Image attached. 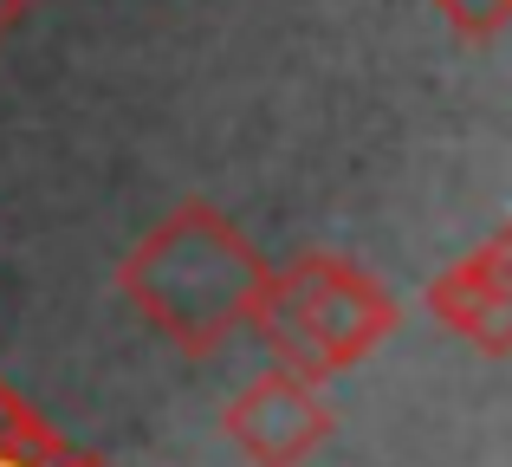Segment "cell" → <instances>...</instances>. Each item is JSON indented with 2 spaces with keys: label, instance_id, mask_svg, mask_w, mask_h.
Segmentation results:
<instances>
[{
  "label": "cell",
  "instance_id": "obj_2",
  "mask_svg": "<svg viewBox=\"0 0 512 467\" xmlns=\"http://www.w3.org/2000/svg\"><path fill=\"white\" fill-rule=\"evenodd\" d=\"M247 325L273 344L286 370L318 383L350 370L357 357H370L396 331V299L363 266L331 260V253H305L292 266H266Z\"/></svg>",
  "mask_w": 512,
  "mask_h": 467
},
{
  "label": "cell",
  "instance_id": "obj_4",
  "mask_svg": "<svg viewBox=\"0 0 512 467\" xmlns=\"http://www.w3.org/2000/svg\"><path fill=\"white\" fill-rule=\"evenodd\" d=\"M428 312L467 338L480 357L512 351V234H487L467 260H454L448 273L428 286Z\"/></svg>",
  "mask_w": 512,
  "mask_h": 467
},
{
  "label": "cell",
  "instance_id": "obj_1",
  "mask_svg": "<svg viewBox=\"0 0 512 467\" xmlns=\"http://www.w3.org/2000/svg\"><path fill=\"white\" fill-rule=\"evenodd\" d=\"M266 260L214 208H175L124 260V292L143 318L188 357H208L240 331L260 299Z\"/></svg>",
  "mask_w": 512,
  "mask_h": 467
},
{
  "label": "cell",
  "instance_id": "obj_3",
  "mask_svg": "<svg viewBox=\"0 0 512 467\" xmlns=\"http://www.w3.org/2000/svg\"><path fill=\"white\" fill-rule=\"evenodd\" d=\"M227 435L253 467H305L331 435V403L318 396L312 377L299 370H266L227 403Z\"/></svg>",
  "mask_w": 512,
  "mask_h": 467
},
{
  "label": "cell",
  "instance_id": "obj_5",
  "mask_svg": "<svg viewBox=\"0 0 512 467\" xmlns=\"http://www.w3.org/2000/svg\"><path fill=\"white\" fill-rule=\"evenodd\" d=\"M435 13L448 20L454 39H474V46H487V39L506 33L512 20V0H435Z\"/></svg>",
  "mask_w": 512,
  "mask_h": 467
},
{
  "label": "cell",
  "instance_id": "obj_6",
  "mask_svg": "<svg viewBox=\"0 0 512 467\" xmlns=\"http://www.w3.org/2000/svg\"><path fill=\"white\" fill-rule=\"evenodd\" d=\"M20 20H26V0H0V39H7Z\"/></svg>",
  "mask_w": 512,
  "mask_h": 467
}]
</instances>
